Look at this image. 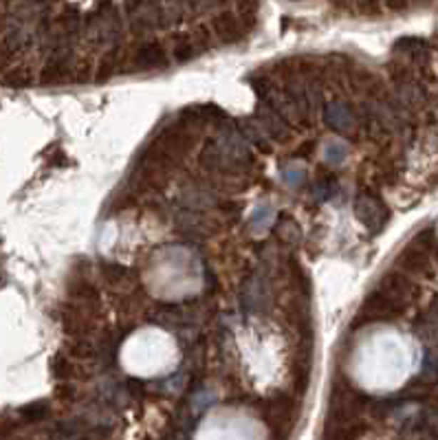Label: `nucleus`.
<instances>
[{
    "label": "nucleus",
    "instance_id": "f257e3e1",
    "mask_svg": "<svg viewBox=\"0 0 438 440\" xmlns=\"http://www.w3.org/2000/svg\"><path fill=\"white\" fill-rule=\"evenodd\" d=\"M403 310H405V304H401L397 300H390L388 295H383L381 291L375 289L366 297L364 306L359 308V313L352 322V328L359 330L362 326L372 324V322H392L403 313Z\"/></svg>",
    "mask_w": 438,
    "mask_h": 440
},
{
    "label": "nucleus",
    "instance_id": "f03ea898",
    "mask_svg": "<svg viewBox=\"0 0 438 440\" xmlns=\"http://www.w3.org/2000/svg\"><path fill=\"white\" fill-rule=\"evenodd\" d=\"M355 216L366 229L370 231H381L383 225L388 222L390 214L388 207L383 205V200L372 194V192H359L355 198Z\"/></svg>",
    "mask_w": 438,
    "mask_h": 440
},
{
    "label": "nucleus",
    "instance_id": "7ed1b4c3",
    "mask_svg": "<svg viewBox=\"0 0 438 440\" xmlns=\"http://www.w3.org/2000/svg\"><path fill=\"white\" fill-rule=\"evenodd\" d=\"M170 66V58L165 48L157 40L143 42L133 56V68L137 71H165Z\"/></svg>",
    "mask_w": 438,
    "mask_h": 440
},
{
    "label": "nucleus",
    "instance_id": "20e7f679",
    "mask_svg": "<svg viewBox=\"0 0 438 440\" xmlns=\"http://www.w3.org/2000/svg\"><path fill=\"white\" fill-rule=\"evenodd\" d=\"M212 34L223 42V44H231V42H238L243 40V36L247 34L243 22L236 14L231 11H223L218 16H214L212 20Z\"/></svg>",
    "mask_w": 438,
    "mask_h": 440
},
{
    "label": "nucleus",
    "instance_id": "39448f33",
    "mask_svg": "<svg viewBox=\"0 0 438 440\" xmlns=\"http://www.w3.org/2000/svg\"><path fill=\"white\" fill-rule=\"evenodd\" d=\"M255 119L263 123V128L267 131V135L275 141H282L287 137V119L282 117L277 111H273L269 103L260 101V106H258V113H255Z\"/></svg>",
    "mask_w": 438,
    "mask_h": 440
},
{
    "label": "nucleus",
    "instance_id": "423d86ee",
    "mask_svg": "<svg viewBox=\"0 0 438 440\" xmlns=\"http://www.w3.org/2000/svg\"><path fill=\"white\" fill-rule=\"evenodd\" d=\"M377 291H381L383 295H388L390 300H397V302L405 304L407 293H409V280L405 275L397 273V271H390L379 280Z\"/></svg>",
    "mask_w": 438,
    "mask_h": 440
},
{
    "label": "nucleus",
    "instance_id": "0eeeda50",
    "mask_svg": "<svg viewBox=\"0 0 438 440\" xmlns=\"http://www.w3.org/2000/svg\"><path fill=\"white\" fill-rule=\"evenodd\" d=\"M324 119H326L328 126L335 128V131L348 133V131H350V126H352L355 119H357V113L348 106V103H344V101H335V103H330V106L324 111Z\"/></svg>",
    "mask_w": 438,
    "mask_h": 440
},
{
    "label": "nucleus",
    "instance_id": "6e6552de",
    "mask_svg": "<svg viewBox=\"0 0 438 440\" xmlns=\"http://www.w3.org/2000/svg\"><path fill=\"white\" fill-rule=\"evenodd\" d=\"M203 53H205V51L198 46L194 36H183L181 40H176L174 46H172V58H174L176 64H188V62L196 60Z\"/></svg>",
    "mask_w": 438,
    "mask_h": 440
},
{
    "label": "nucleus",
    "instance_id": "1a4fd4ad",
    "mask_svg": "<svg viewBox=\"0 0 438 440\" xmlns=\"http://www.w3.org/2000/svg\"><path fill=\"white\" fill-rule=\"evenodd\" d=\"M240 133L245 135V139H249L251 143H255L258 148H263V150H269V135L267 131L263 128V123L258 121L255 117L253 119H243L240 121Z\"/></svg>",
    "mask_w": 438,
    "mask_h": 440
},
{
    "label": "nucleus",
    "instance_id": "9d476101",
    "mask_svg": "<svg viewBox=\"0 0 438 440\" xmlns=\"http://www.w3.org/2000/svg\"><path fill=\"white\" fill-rule=\"evenodd\" d=\"M157 3L161 7V14H163V20H165L168 27L183 18L185 0H157Z\"/></svg>",
    "mask_w": 438,
    "mask_h": 440
},
{
    "label": "nucleus",
    "instance_id": "9b49d317",
    "mask_svg": "<svg viewBox=\"0 0 438 440\" xmlns=\"http://www.w3.org/2000/svg\"><path fill=\"white\" fill-rule=\"evenodd\" d=\"M51 368H54V374L58 379H73V377H77V372H80L66 354H58L54 359V364H51Z\"/></svg>",
    "mask_w": 438,
    "mask_h": 440
},
{
    "label": "nucleus",
    "instance_id": "f8f14e48",
    "mask_svg": "<svg viewBox=\"0 0 438 440\" xmlns=\"http://www.w3.org/2000/svg\"><path fill=\"white\" fill-rule=\"evenodd\" d=\"M49 414V407L46 403H34V405H27V407H22L20 409V416L24 421H29V423H36V421H42L44 416Z\"/></svg>",
    "mask_w": 438,
    "mask_h": 440
},
{
    "label": "nucleus",
    "instance_id": "ddd939ff",
    "mask_svg": "<svg viewBox=\"0 0 438 440\" xmlns=\"http://www.w3.org/2000/svg\"><path fill=\"white\" fill-rule=\"evenodd\" d=\"M277 234H280V238H285V242H295L297 236H300V231H297V225L291 218H285V220H280Z\"/></svg>",
    "mask_w": 438,
    "mask_h": 440
},
{
    "label": "nucleus",
    "instance_id": "4468645a",
    "mask_svg": "<svg viewBox=\"0 0 438 440\" xmlns=\"http://www.w3.org/2000/svg\"><path fill=\"white\" fill-rule=\"evenodd\" d=\"M101 273H104V277L108 282H119L128 275V269L119 262H106L104 267H101Z\"/></svg>",
    "mask_w": 438,
    "mask_h": 440
},
{
    "label": "nucleus",
    "instance_id": "2eb2a0df",
    "mask_svg": "<svg viewBox=\"0 0 438 440\" xmlns=\"http://www.w3.org/2000/svg\"><path fill=\"white\" fill-rule=\"evenodd\" d=\"M355 3H357V11L364 16H377L381 11L379 0H355Z\"/></svg>",
    "mask_w": 438,
    "mask_h": 440
},
{
    "label": "nucleus",
    "instance_id": "dca6fc26",
    "mask_svg": "<svg viewBox=\"0 0 438 440\" xmlns=\"http://www.w3.org/2000/svg\"><path fill=\"white\" fill-rule=\"evenodd\" d=\"M346 145H342V143H332V145H328L326 148V161H330V163H335V157H337V163H342V159L346 157Z\"/></svg>",
    "mask_w": 438,
    "mask_h": 440
},
{
    "label": "nucleus",
    "instance_id": "f3484780",
    "mask_svg": "<svg viewBox=\"0 0 438 440\" xmlns=\"http://www.w3.org/2000/svg\"><path fill=\"white\" fill-rule=\"evenodd\" d=\"M381 3L390 11H405L407 5H409V0H381Z\"/></svg>",
    "mask_w": 438,
    "mask_h": 440
},
{
    "label": "nucleus",
    "instance_id": "a211bd4d",
    "mask_svg": "<svg viewBox=\"0 0 438 440\" xmlns=\"http://www.w3.org/2000/svg\"><path fill=\"white\" fill-rule=\"evenodd\" d=\"M285 176H289V178H285L287 183H289L291 188H295V185L300 183V178H304V172H302V170H295V172H293V168H289V170L285 172Z\"/></svg>",
    "mask_w": 438,
    "mask_h": 440
},
{
    "label": "nucleus",
    "instance_id": "6ab92c4d",
    "mask_svg": "<svg viewBox=\"0 0 438 440\" xmlns=\"http://www.w3.org/2000/svg\"><path fill=\"white\" fill-rule=\"evenodd\" d=\"M332 3H335V5H340V7H344V5L348 3V0H332Z\"/></svg>",
    "mask_w": 438,
    "mask_h": 440
}]
</instances>
